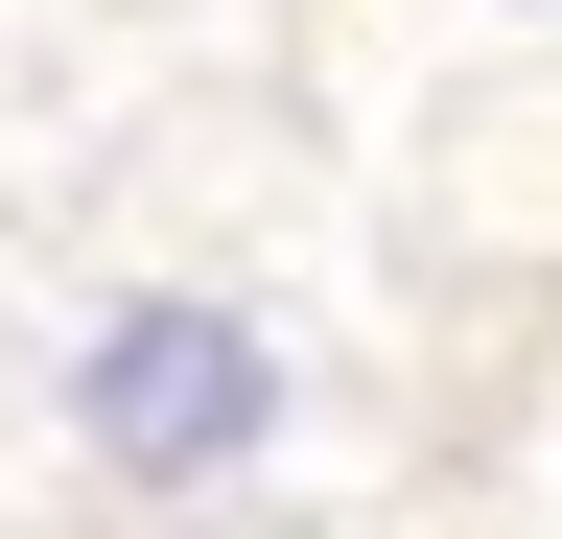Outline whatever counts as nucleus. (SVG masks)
<instances>
[{"mask_svg":"<svg viewBox=\"0 0 562 539\" xmlns=\"http://www.w3.org/2000/svg\"><path fill=\"white\" fill-rule=\"evenodd\" d=\"M235 423H258V352H235L211 305H140L117 352H94V446H117V469H211Z\"/></svg>","mask_w":562,"mask_h":539,"instance_id":"obj_1","label":"nucleus"}]
</instances>
